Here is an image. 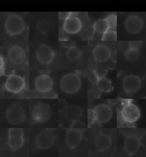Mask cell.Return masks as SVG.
I'll list each match as a JSON object with an SVG mask.
<instances>
[{
    "mask_svg": "<svg viewBox=\"0 0 146 157\" xmlns=\"http://www.w3.org/2000/svg\"><path fill=\"white\" fill-rule=\"evenodd\" d=\"M5 117L8 122L13 125L22 124L25 119L23 107L19 103L13 104L6 110Z\"/></svg>",
    "mask_w": 146,
    "mask_h": 157,
    "instance_id": "3957f363",
    "label": "cell"
},
{
    "mask_svg": "<svg viewBox=\"0 0 146 157\" xmlns=\"http://www.w3.org/2000/svg\"><path fill=\"white\" fill-rule=\"evenodd\" d=\"M81 21L77 17L73 16V13L66 20H65L63 29L68 34H75L80 32L82 29Z\"/></svg>",
    "mask_w": 146,
    "mask_h": 157,
    "instance_id": "9a60e30c",
    "label": "cell"
},
{
    "mask_svg": "<svg viewBox=\"0 0 146 157\" xmlns=\"http://www.w3.org/2000/svg\"><path fill=\"white\" fill-rule=\"evenodd\" d=\"M109 25V28L112 30H115L117 25V17L115 14H111L105 18Z\"/></svg>",
    "mask_w": 146,
    "mask_h": 157,
    "instance_id": "4316f807",
    "label": "cell"
},
{
    "mask_svg": "<svg viewBox=\"0 0 146 157\" xmlns=\"http://www.w3.org/2000/svg\"><path fill=\"white\" fill-rule=\"evenodd\" d=\"M62 43L64 47H66L67 48H69L70 47L74 46L75 43L73 41L68 40H62Z\"/></svg>",
    "mask_w": 146,
    "mask_h": 157,
    "instance_id": "4dcf8cb0",
    "label": "cell"
},
{
    "mask_svg": "<svg viewBox=\"0 0 146 157\" xmlns=\"http://www.w3.org/2000/svg\"><path fill=\"white\" fill-rule=\"evenodd\" d=\"M83 135L79 129L70 128L66 134V143L71 149H75L81 144Z\"/></svg>",
    "mask_w": 146,
    "mask_h": 157,
    "instance_id": "4fadbf2b",
    "label": "cell"
},
{
    "mask_svg": "<svg viewBox=\"0 0 146 157\" xmlns=\"http://www.w3.org/2000/svg\"><path fill=\"white\" fill-rule=\"evenodd\" d=\"M142 41L139 40H135V41H130L129 42V47L135 48L138 50L140 49L142 46Z\"/></svg>",
    "mask_w": 146,
    "mask_h": 157,
    "instance_id": "83f0119b",
    "label": "cell"
},
{
    "mask_svg": "<svg viewBox=\"0 0 146 157\" xmlns=\"http://www.w3.org/2000/svg\"><path fill=\"white\" fill-rule=\"evenodd\" d=\"M8 57L11 63L16 65H19L25 61L26 54L22 47L18 45H14L9 50Z\"/></svg>",
    "mask_w": 146,
    "mask_h": 157,
    "instance_id": "7c38bea8",
    "label": "cell"
},
{
    "mask_svg": "<svg viewBox=\"0 0 146 157\" xmlns=\"http://www.w3.org/2000/svg\"><path fill=\"white\" fill-rule=\"evenodd\" d=\"M24 131L21 128H10L8 131V145L12 151L21 149L24 145Z\"/></svg>",
    "mask_w": 146,
    "mask_h": 157,
    "instance_id": "277c9868",
    "label": "cell"
},
{
    "mask_svg": "<svg viewBox=\"0 0 146 157\" xmlns=\"http://www.w3.org/2000/svg\"><path fill=\"white\" fill-rule=\"evenodd\" d=\"M67 106V102L65 100H59L58 102V108L59 111H63Z\"/></svg>",
    "mask_w": 146,
    "mask_h": 157,
    "instance_id": "1f68e13d",
    "label": "cell"
},
{
    "mask_svg": "<svg viewBox=\"0 0 146 157\" xmlns=\"http://www.w3.org/2000/svg\"><path fill=\"white\" fill-rule=\"evenodd\" d=\"M124 27L127 31L131 34H138L142 30L143 22L138 16H130L125 21Z\"/></svg>",
    "mask_w": 146,
    "mask_h": 157,
    "instance_id": "2e32d148",
    "label": "cell"
},
{
    "mask_svg": "<svg viewBox=\"0 0 146 157\" xmlns=\"http://www.w3.org/2000/svg\"><path fill=\"white\" fill-rule=\"evenodd\" d=\"M144 16H145V18H146V13H145V14H144Z\"/></svg>",
    "mask_w": 146,
    "mask_h": 157,
    "instance_id": "d6a6232c",
    "label": "cell"
},
{
    "mask_svg": "<svg viewBox=\"0 0 146 157\" xmlns=\"http://www.w3.org/2000/svg\"><path fill=\"white\" fill-rule=\"evenodd\" d=\"M97 86L99 90L102 92L109 93L114 90V87L110 80L103 76L98 77L97 78Z\"/></svg>",
    "mask_w": 146,
    "mask_h": 157,
    "instance_id": "44dd1931",
    "label": "cell"
},
{
    "mask_svg": "<svg viewBox=\"0 0 146 157\" xmlns=\"http://www.w3.org/2000/svg\"><path fill=\"white\" fill-rule=\"evenodd\" d=\"M140 146V140L136 135L131 134L127 136L124 142V149L127 154L134 155L139 150Z\"/></svg>",
    "mask_w": 146,
    "mask_h": 157,
    "instance_id": "8fae6325",
    "label": "cell"
},
{
    "mask_svg": "<svg viewBox=\"0 0 146 157\" xmlns=\"http://www.w3.org/2000/svg\"><path fill=\"white\" fill-rule=\"evenodd\" d=\"M94 30L95 32L99 34H104L109 29V25L106 19H100L97 21L94 24Z\"/></svg>",
    "mask_w": 146,
    "mask_h": 157,
    "instance_id": "7402d4cb",
    "label": "cell"
},
{
    "mask_svg": "<svg viewBox=\"0 0 146 157\" xmlns=\"http://www.w3.org/2000/svg\"><path fill=\"white\" fill-rule=\"evenodd\" d=\"M93 54L97 61L99 62H105L110 58V50L104 44H98L94 48Z\"/></svg>",
    "mask_w": 146,
    "mask_h": 157,
    "instance_id": "d6986e66",
    "label": "cell"
},
{
    "mask_svg": "<svg viewBox=\"0 0 146 157\" xmlns=\"http://www.w3.org/2000/svg\"><path fill=\"white\" fill-rule=\"evenodd\" d=\"M36 56L40 63L44 65H48L54 59L55 53L51 47L42 44L37 48Z\"/></svg>",
    "mask_w": 146,
    "mask_h": 157,
    "instance_id": "30bf717a",
    "label": "cell"
},
{
    "mask_svg": "<svg viewBox=\"0 0 146 157\" xmlns=\"http://www.w3.org/2000/svg\"><path fill=\"white\" fill-rule=\"evenodd\" d=\"M25 86V82L24 78L16 74L9 76L5 84V89L13 94H18L21 92Z\"/></svg>",
    "mask_w": 146,
    "mask_h": 157,
    "instance_id": "ba28073f",
    "label": "cell"
},
{
    "mask_svg": "<svg viewBox=\"0 0 146 157\" xmlns=\"http://www.w3.org/2000/svg\"><path fill=\"white\" fill-rule=\"evenodd\" d=\"M55 141V136L51 131L45 130L41 132L36 138V147L41 150L50 148Z\"/></svg>",
    "mask_w": 146,
    "mask_h": 157,
    "instance_id": "9c48e42d",
    "label": "cell"
},
{
    "mask_svg": "<svg viewBox=\"0 0 146 157\" xmlns=\"http://www.w3.org/2000/svg\"><path fill=\"white\" fill-rule=\"evenodd\" d=\"M125 56L127 60L130 62H135L138 59L139 57V52L138 50L128 48L125 52Z\"/></svg>",
    "mask_w": 146,
    "mask_h": 157,
    "instance_id": "cb8c5ba5",
    "label": "cell"
},
{
    "mask_svg": "<svg viewBox=\"0 0 146 157\" xmlns=\"http://www.w3.org/2000/svg\"><path fill=\"white\" fill-rule=\"evenodd\" d=\"M142 86L140 78L138 76L129 75L126 76L123 80V87L127 93H135L138 92Z\"/></svg>",
    "mask_w": 146,
    "mask_h": 157,
    "instance_id": "5bb4252c",
    "label": "cell"
},
{
    "mask_svg": "<svg viewBox=\"0 0 146 157\" xmlns=\"http://www.w3.org/2000/svg\"><path fill=\"white\" fill-rule=\"evenodd\" d=\"M64 115L67 121L71 123L79 121L82 116V110L77 105L66 106L64 110Z\"/></svg>",
    "mask_w": 146,
    "mask_h": 157,
    "instance_id": "ffe728a7",
    "label": "cell"
},
{
    "mask_svg": "<svg viewBox=\"0 0 146 157\" xmlns=\"http://www.w3.org/2000/svg\"><path fill=\"white\" fill-rule=\"evenodd\" d=\"M51 113L50 106L47 104L40 102L34 107L32 112V118L36 122L44 123L49 120Z\"/></svg>",
    "mask_w": 146,
    "mask_h": 157,
    "instance_id": "8992f818",
    "label": "cell"
},
{
    "mask_svg": "<svg viewBox=\"0 0 146 157\" xmlns=\"http://www.w3.org/2000/svg\"><path fill=\"white\" fill-rule=\"evenodd\" d=\"M94 144L98 151H104L110 147L112 145V140L107 134H98L94 138Z\"/></svg>",
    "mask_w": 146,
    "mask_h": 157,
    "instance_id": "ac0fdd59",
    "label": "cell"
},
{
    "mask_svg": "<svg viewBox=\"0 0 146 157\" xmlns=\"http://www.w3.org/2000/svg\"><path fill=\"white\" fill-rule=\"evenodd\" d=\"M117 39V33L115 30L109 29L106 32L103 34L102 40L103 41L109 40H116Z\"/></svg>",
    "mask_w": 146,
    "mask_h": 157,
    "instance_id": "484cf974",
    "label": "cell"
},
{
    "mask_svg": "<svg viewBox=\"0 0 146 157\" xmlns=\"http://www.w3.org/2000/svg\"><path fill=\"white\" fill-rule=\"evenodd\" d=\"M72 13L71 12H59L58 17L61 20H65L71 16Z\"/></svg>",
    "mask_w": 146,
    "mask_h": 157,
    "instance_id": "f546056e",
    "label": "cell"
},
{
    "mask_svg": "<svg viewBox=\"0 0 146 157\" xmlns=\"http://www.w3.org/2000/svg\"><path fill=\"white\" fill-rule=\"evenodd\" d=\"M5 30L9 35L17 36L24 32L25 23L22 17L17 14L8 16L5 23Z\"/></svg>",
    "mask_w": 146,
    "mask_h": 157,
    "instance_id": "7a4b0ae2",
    "label": "cell"
},
{
    "mask_svg": "<svg viewBox=\"0 0 146 157\" xmlns=\"http://www.w3.org/2000/svg\"><path fill=\"white\" fill-rule=\"evenodd\" d=\"M70 128H77V129H82V128H85V125L83 124L82 122L77 121L73 122L71 123Z\"/></svg>",
    "mask_w": 146,
    "mask_h": 157,
    "instance_id": "f1b7e54d",
    "label": "cell"
},
{
    "mask_svg": "<svg viewBox=\"0 0 146 157\" xmlns=\"http://www.w3.org/2000/svg\"><path fill=\"white\" fill-rule=\"evenodd\" d=\"M81 55V52L75 46H73L69 48L66 52L67 59L70 62H75L79 59Z\"/></svg>",
    "mask_w": 146,
    "mask_h": 157,
    "instance_id": "603a6c76",
    "label": "cell"
},
{
    "mask_svg": "<svg viewBox=\"0 0 146 157\" xmlns=\"http://www.w3.org/2000/svg\"><path fill=\"white\" fill-rule=\"evenodd\" d=\"M120 114L123 121L127 124H133L140 117V111L136 105L128 102L124 105Z\"/></svg>",
    "mask_w": 146,
    "mask_h": 157,
    "instance_id": "52a82bcc",
    "label": "cell"
},
{
    "mask_svg": "<svg viewBox=\"0 0 146 157\" xmlns=\"http://www.w3.org/2000/svg\"><path fill=\"white\" fill-rule=\"evenodd\" d=\"M37 30L41 33L45 34L50 30V25L46 20H41L36 25Z\"/></svg>",
    "mask_w": 146,
    "mask_h": 157,
    "instance_id": "d4e9b609",
    "label": "cell"
},
{
    "mask_svg": "<svg viewBox=\"0 0 146 157\" xmlns=\"http://www.w3.org/2000/svg\"><path fill=\"white\" fill-rule=\"evenodd\" d=\"M53 82L52 78L46 74H42L38 76L35 81L36 90L41 93H48L52 90Z\"/></svg>",
    "mask_w": 146,
    "mask_h": 157,
    "instance_id": "e0dca14e",
    "label": "cell"
},
{
    "mask_svg": "<svg viewBox=\"0 0 146 157\" xmlns=\"http://www.w3.org/2000/svg\"><path fill=\"white\" fill-rule=\"evenodd\" d=\"M95 121L98 124H103L109 121L112 116V110L105 104H100L91 110Z\"/></svg>",
    "mask_w": 146,
    "mask_h": 157,
    "instance_id": "5b68a950",
    "label": "cell"
},
{
    "mask_svg": "<svg viewBox=\"0 0 146 157\" xmlns=\"http://www.w3.org/2000/svg\"><path fill=\"white\" fill-rule=\"evenodd\" d=\"M82 81L78 75L74 73L64 75L60 81L61 90L67 94H74L80 90Z\"/></svg>",
    "mask_w": 146,
    "mask_h": 157,
    "instance_id": "6da1fadb",
    "label": "cell"
}]
</instances>
